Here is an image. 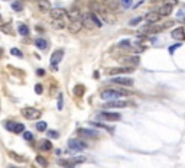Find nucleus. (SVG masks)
Returning a JSON list of instances; mask_svg holds the SVG:
<instances>
[{
	"instance_id": "nucleus-44",
	"label": "nucleus",
	"mask_w": 185,
	"mask_h": 168,
	"mask_svg": "<svg viewBox=\"0 0 185 168\" xmlns=\"http://www.w3.org/2000/svg\"><path fill=\"white\" fill-rule=\"evenodd\" d=\"M58 109H62V94H59V100H58Z\"/></svg>"
},
{
	"instance_id": "nucleus-4",
	"label": "nucleus",
	"mask_w": 185,
	"mask_h": 168,
	"mask_svg": "<svg viewBox=\"0 0 185 168\" xmlns=\"http://www.w3.org/2000/svg\"><path fill=\"white\" fill-rule=\"evenodd\" d=\"M100 119H104V120H109V122H117L121 119L120 113H116V112H101L98 114Z\"/></svg>"
},
{
	"instance_id": "nucleus-11",
	"label": "nucleus",
	"mask_w": 185,
	"mask_h": 168,
	"mask_svg": "<svg viewBox=\"0 0 185 168\" xmlns=\"http://www.w3.org/2000/svg\"><path fill=\"white\" fill-rule=\"evenodd\" d=\"M101 3L110 12H116V10L120 7V1L119 0H101Z\"/></svg>"
},
{
	"instance_id": "nucleus-48",
	"label": "nucleus",
	"mask_w": 185,
	"mask_h": 168,
	"mask_svg": "<svg viewBox=\"0 0 185 168\" xmlns=\"http://www.w3.org/2000/svg\"><path fill=\"white\" fill-rule=\"evenodd\" d=\"M32 168H35V167H32Z\"/></svg>"
},
{
	"instance_id": "nucleus-3",
	"label": "nucleus",
	"mask_w": 185,
	"mask_h": 168,
	"mask_svg": "<svg viewBox=\"0 0 185 168\" xmlns=\"http://www.w3.org/2000/svg\"><path fill=\"white\" fill-rule=\"evenodd\" d=\"M62 56H64V49H58L51 55V68L54 71L58 70V64L62 61Z\"/></svg>"
},
{
	"instance_id": "nucleus-2",
	"label": "nucleus",
	"mask_w": 185,
	"mask_h": 168,
	"mask_svg": "<svg viewBox=\"0 0 185 168\" xmlns=\"http://www.w3.org/2000/svg\"><path fill=\"white\" fill-rule=\"evenodd\" d=\"M22 114L29 120H35V119L41 117V110H38L35 107H25V109H22Z\"/></svg>"
},
{
	"instance_id": "nucleus-1",
	"label": "nucleus",
	"mask_w": 185,
	"mask_h": 168,
	"mask_svg": "<svg viewBox=\"0 0 185 168\" xmlns=\"http://www.w3.org/2000/svg\"><path fill=\"white\" fill-rule=\"evenodd\" d=\"M126 91H121V90H114V88H107V90H104L101 91V97L103 100H106V102H113V100H119L121 96H124Z\"/></svg>"
},
{
	"instance_id": "nucleus-38",
	"label": "nucleus",
	"mask_w": 185,
	"mask_h": 168,
	"mask_svg": "<svg viewBox=\"0 0 185 168\" xmlns=\"http://www.w3.org/2000/svg\"><path fill=\"white\" fill-rule=\"evenodd\" d=\"M35 91H36L38 94H42V91H44V87H42V84H35Z\"/></svg>"
},
{
	"instance_id": "nucleus-41",
	"label": "nucleus",
	"mask_w": 185,
	"mask_h": 168,
	"mask_svg": "<svg viewBox=\"0 0 185 168\" xmlns=\"http://www.w3.org/2000/svg\"><path fill=\"white\" fill-rule=\"evenodd\" d=\"M119 47H130V41H127V39L121 41L120 44H119Z\"/></svg>"
},
{
	"instance_id": "nucleus-46",
	"label": "nucleus",
	"mask_w": 185,
	"mask_h": 168,
	"mask_svg": "<svg viewBox=\"0 0 185 168\" xmlns=\"http://www.w3.org/2000/svg\"><path fill=\"white\" fill-rule=\"evenodd\" d=\"M68 168H74V167H73V165H70V167H68Z\"/></svg>"
},
{
	"instance_id": "nucleus-21",
	"label": "nucleus",
	"mask_w": 185,
	"mask_h": 168,
	"mask_svg": "<svg viewBox=\"0 0 185 168\" xmlns=\"http://www.w3.org/2000/svg\"><path fill=\"white\" fill-rule=\"evenodd\" d=\"M39 148L42 151H49V149H52V143L48 139H42L39 142Z\"/></svg>"
},
{
	"instance_id": "nucleus-7",
	"label": "nucleus",
	"mask_w": 185,
	"mask_h": 168,
	"mask_svg": "<svg viewBox=\"0 0 185 168\" xmlns=\"http://www.w3.org/2000/svg\"><path fill=\"white\" fill-rule=\"evenodd\" d=\"M111 83L126 85V87H132L133 85V78H130V77H114V78H111Z\"/></svg>"
},
{
	"instance_id": "nucleus-34",
	"label": "nucleus",
	"mask_w": 185,
	"mask_h": 168,
	"mask_svg": "<svg viewBox=\"0 0 185 168\" xmlns=\"http://www.w3.org/2000/svg\"><path fill=\"white\" fill-rule=\"evenodd\" d=\"M119 1L121 3V6H123V7H126V9L132 6V0H119Z\"/></svg>"
},
{
	"instance_id": "nucleus-25",
	"label": "nucleus",
	"mask_w": 185,
	"mask_h": 168,
	"mask_svg": "<svg viewBox=\"0 0 185 168\" xmlns=\"http://www.w3.org/2000/svg\"><path fill=\"white\" fill-rule=\"evenodd\" d=\"M90 15H91V19H92V22H94V25H95V28H101L103 26V22L101 20H100V19H98V16H97V15H95V13H90Z\"/></svg>"
},
{
	"instance_id": "nucleus-18",
	"label": "nucleus",
	"mask_w": 185,
	"mask_h": 168,
	"mask_svg": "<svg viewBox=\"0 0 185 168\" xmlns=\"http://www.w3.org/2000/svg\"><path fill=\"white\" fill-rule=\"evenodd\" d=\"M126 106H127V102H123V100H113L106 104V107H126Z\"/></svg>"
},
{
	"instance_id": "nucleus-13",
	"label": "nucleus",
	"mask_w": 185,
	"mask_h": 168,
	"mask_svg": "<svg viewBox=\"0 0 185 168\" xmlns=\"http://www.w3.org/2000/svg\"><path fill=\"white\" fill-rule=\"evenodd\" d=\"M67 16L70 18L71 22H74V20H81V18H83V13H81V10H80V9L74 7V9H71L68 13H67Z\"/></svg>"
},
{
	"instance_id": "nucleus-28",
	"label": "nucleus",
	"mask_w": 185,
	"mask_h": 168,
	"mask_svg": "<svg viewBox=\"0 0 185 168\" xmlns=\"http://www.w3.org/2000/svg\"><path fill=\"white\" fill-rule=\"evenodd\" d=\"M9 157H10V158H13L15 161H18V162H22V161H25V158H23V157H19L16 152H12V151L9 152Z\"/></svg>"
},
{
	"instance_id": "nucleus-16",
	"label": "nucleus",
	"mask_w": 185,
	"mask_h": 168,
	"mask_svg": "<svg viewBox=\"0 0 185 168\" xmlns=\"http://www.w3.org/2000/svg\"><path fill=\"white\" fill-rule=\"evenodd\" d=\"M159 19H161V16H159V13H158V12H150V13H148V15L145 16V20L148 22L149 25H152V23H156Z\"/></svg>"
},
{
	"instance_id": "nucleus-14",
	"label": "nucleus",
	"mask_w": 185,
	"mask_h": 168,
	"mask_svg": "<svg viewBox=\"0 0 185 168\" xmlns=\"http://www.w3.org/2000/svg\"><path fill=\"white\" fill-rule=\"evenodd\" d=\"M132 71H133L132 67H120V68H110L107 74L117 75V74H123V73H132Z\"/></svg>"
},
{
	"instance_id": "nucleus-20",
	"label": "nucleus",
	"mask_w": 185,
	"mask_h": 168,
	"mask_svg": "<svg viewBox=\"0 0 185 168\" xmlns=\"http://www.w3.org/2000/svg\"><path fill=\"white\" fill-rule=\"evenodd\" d=\"M35 45H36L39 49L45 51L46 48H48V42H46V39H44V38H36V39H35Z\"/></svg>"
},
{
	"instance_id": "nucleus-43",
	"label": "nucleus",
	"mask_w": 185,
	"mask_h": 168,
	"mask_svg": "<svg viewBox=\"0 0 185 168\" xmlns=\"http://www.w3.org/2000/svg\"><path fill=\"white\" fill-rule=\"evenodd\" d=\"M176 48H179V44H176V45H172V47H169V54H174Z\"/></svg>"
},
{
	"instance_id": "nucleus-24",
	"label": "nucleus",
	"mask_w": 185,
	"mask_h": 168,
	"mask_svg": "<svg viewBox=\"0 0 185 168\" xmlns=\"http://www.w3.org/2000/svg\"><path fill=\"white\" fill-rule=\"evenodd\" d=\"M52 26L54 29H64L65 28V23L62 22V19H52Z\"/></svg>"
},
{
	"instance_id": "nucleus-5",
	"label": "nucleus",
	"mask_w": 185,
	"mask_h": 168,
	"mask_svg": "<svg viewBox=\"0 0 185 168\" xmlns=\"http://www.w3.org/2000/svg\"><path fill=\"white\" fill-rule=\"evenodd\" d=\"M68 148L71 151H74V152H81L85 148V143L78 139H71L68 140Z\"/></svg>"
},
{
	"instance_id": "nucleus-32",
	"label": "nucleus",
	"mask_w": 185,
	"mask_h": 168,
	"mask_svg": "<svg viewBox=\"0 0 185 168\" xmlns=\"http://www.w3.org/2000/svg\"><path fill=\"white\" fill-rule=\"evenodd\" d=\"M91 125L92 126H97V128H104V129H107V131L110 132H113V129H111V128H109V126H106V125H103V123H95V122H91Z\"/></svg>"
},
{
	"instance_id": "nucleus-45",
	"label": "nucleus",
	"mask_w": 185,
	"mask_h": 168,
	"mask_svg": "<svg viewBox=\"0 0 185 168\" xmlns=\"http://www.w3.org/2000/svg\"><path fill=\"white\" fill-rule=\"evenodd\" d=\"M36 74L39 75V77H44V75H45V70H42V68H39V70H38V71H36Z\"/></svg>"
},
{
	"instance_id": "nucleus-35",
	"label": "nucleus",
	"mask_w": 185,
	"mask_h": 168,
	"mask_svg": "<svg viewBox=\"0 0 185 168\" xmlns=\"http://www.w3.org/2000/svg\"><path fill=\"white\" fill-rule=\"evenodd\" d=\"M23 139H26V140H32L33 139V135L30 133V132H23Z\"/></svg>"
},
{
	"instance_id": "nucleus-12",
	"label": "nucleus",
	"mask_w": 185,
	"mask_h": 168,
	"mask_svg": "<svg viewBox=\"0 0 185 168\" xmlns=\"http://www.w3.org/2000/svg\"><path fill=\"white\" fill-rule=\"evenodd\" d=\"M81 22H83V26H84V28H87V29L95 28V25H94V22H92L91 15H90V13H84L83 18H81Z\"/></svg>"
},
{
	"instance_id": "nucleus-26",
	"label": "nucleus",
	"mask_w": 185,
	"mask_h": 168,
	"mask_svg": "<svg viewBox=\"0 0 185 168\" xmlns=\"http://www.w3.org/2000/svg\"><path fill=\"white\" fill-rule=\"evenodd\" d=\"M12 132H15V133H22V132H25V125H23V123H15Z\"/></svg>"
},
{
	"instance_id": "nucleus-36",
	"label": "nucleus",
	"mask_w": 185,
	"mask_h": 168,
	"mask_svg": "<svg viewBox=\"0 0 185 168\" xmlns=\"http://www.w3.org/2000/svg\"><path fill=\"white\" fill-rule=\"evenodd\" d=\"M46 133H48L49 138H58V136H59V133L56 131H46Z\"/></svg>"
},
{
	"instance_id": "nucleus-31",
	"label": "nucleus",
	"mask_w": 185,
	"mask_h": 168,
	"mask_svg": "<svg viewBox=\"0 0 185 168\" xmlns=\"http://www.w3.org/2000/svg\"><path fill=\"white\" fill-rule=\"evenodd\" d=\"M36 129L39 132H45L46 131V122H38V123H36Z\"/></svg>"
},
{
	"instance_id": "nucleus-29",
	"label": "nucleus",
	"mask_w": 185,
	"mask_h": 168,
	"mask_svg": "<svg viewBox=\"0 0 185 168\" xmlns=\"http://www.w3.org/2000/svg\"><path fill=\"white\" fill-rule=\"evenodd\" d=\"M12 9L16 10V12H20V10L23 9V3H20V1H15V3H12Z\"/></svg>"
},
{
	"instance_id": "nucleus-37",
	"label": "nucleus",
	"mask_w": 185,
	"mask_h": 168,
	"mask_svg": "<svg viewBox=\"0 0 185 168\" xmlns=\"http://www.w3.org/2000/svg\"><path fill=\"white\" fill-rule=\"evenodd\" d=\"M4 126H6V129H7V131H13V126H15V122H6V123H4Z\"/></svg>"
},
{
	"instance_id": "nucleus-15",
	"label": "nucleus",
	"mask_w": 185,
	"mask_h": 168,
	"mask_svg": "<svg viewBox=\"0 0 185 168\" xmlns=\"http://www.w3.org/2000/svg\"><path fill=\"white\" fill-rule=\"evenodd\" d=\"M171 36L174 38L175 41H184L185 39V30L184 28H176L171 32Z\"/></svg>"
},
{
	"instance_id": "nucleus-42",
	"label": "nucleus",
	"mask_w": 185,
	"mask_h": 168,
	"mask_svg": "<svg viewBox=\"0 0 185 168\" xmlns=\"http://www.w3.org/2000/svg\"><path fill=\"white\" fill-rule=\"evenodd\" d=\"M178 3V0H165V4H169V6H175Z\"/></svg>"
},
{
	"instance_id": "nucleus-17",
	"label": "nucleus",
	"mask_w": 185,
	"mask_h": 168,
	"mask_svg": "<svg viewBox=\"0 0 185 168\" xmlns=\"http://www.w3.org/2000/svg\"><path fill=\"white\" fill-rule=\"evenodd\" d=\"M171 12H172V6H169V4H164L158 10L159 16H168V15H171Z\"/></svg>"
},
{
	"instance_id": "nucleus-23",
	"label": "nucleus",
	"mask_w": 185,
	"mask_h": 168,
	"mask_svg": "<svg viewBox=\"0 0 185 168\" xmlns=\"http://www.w3.org/2000/svg\"><path fill=\"white\" fill-rule=\"evenodd\" d=\"M18 30H19V33H20L22 36H28L29 35V28L25 25V23H19Z\"/></svg>"
},
{
	"instance_id": "nucleus-19",
	"label": "nucleus",
	"mask_w": 185,
	"mask_h": 168,
	"mask_svg": "<svg viewBox=\"0 0 185 168\" xmlns=\"http://www.w3.org/2000/svg\"><path fill=\"white\" fill-rule=\"evenodd\" d=\"M38 7L42 12L51 10V3H49V0H38Z\"/></svg>"
},
{
	"instance_id": "nucleus-33",
	"label": "nucleus",
	"mask_w": 185,
	"mask_h": 168,
	"mask_svg": "<svg viewBox=\"0 0 185 168\" xmlns=\"http://www.w3.org/2000/svg\"><path fill=\"white\" fill-rule=\"evenodd\" d=\"M10 54H12V55H15V56H23V54L19 51L18 48H12V49H10Z\"/></svg>"
},
{
	"instance_id": "nucleus-9",
	"label": "nucleus",
	"mask_w": 185,
	"mask_h": 168,
	"mask_svg": "<svg viewBox=\"0 0 185 168\" xmlns=\"http://www.w3.org/2000/svg\"><path fill=\"white\" fill-rule=\"evenodd\" d=\"M83 22L81 20H74V22H70V25H68V30H70V33H74L77 35L81 29H83Z\"/></svg>"
},
{
	"instance_id": "nucleus-8",
	"label": "nucleus",
	"mask_w": 185,
	"mask_h": 168,
	"mask_svg": "<svg viewBox=\"0 0 185 168\" xmlns=\"http://www.w3.org/2000/svg\"><path fill=\"white\" fill-rule=\"evenodd\" d=\"M67 10L62 9V7H54V9L49 10V15L52 19H62L64 16H67Z\"/></svg>"
},
{
	"instance_id": "nucleus-40",
	"label": "nucleus",
	"mask_w": 185,
	"mask_h": 168,
	"mask_svg": "<svg viewBox=\"0 0 185 168\" xmlns=\"http://www.w3.org/2000/svg\"><path fill=\"white\" fill-rule=\"evenodd\" d=\"M84 161H85V158H84V157H75V158L73 159V162H74V164H78V162H84Z\"/></svg>"
},
{
	"instance_id": "nucleus-10",
	"label": "nucleus",
	"mask_w": 185,
	"mask_h": 168,
	"mask_svg": "<svg viewBox=\"0 0 185 168\" xmlns=\"http://www.w3.org/2000/svg\"><path fill=\"white\" fill-rule=\"evenodd\" d=\"M78 136L80 138H97L98 136V132L94 131V129H80L78 131Z\"/></svg>"
},
{
	"instance_id": "nucleus-6",
	"label": "nucleus",
	"mask_w": 185,
	"mask_h": 168,
	"mask_svg": "<svg viewBox=\"0 0 185 168\" xmlns=\"http://www.w3.org/2000/svg\"><path fill=\"white\" fill-rule=\"evenodd\" d=\"M120 62L124 67H132V68H133V67L139 65L140 59H139V56H123L120 59Z\"/></svg>"
},
{
	"instance_id": "nucleus-22",
	"label": "nucleus",
	"mask_w": 185,
	"mask_h": 168,
	"mask_svg": "<svg viewBox=\"0 0 185 168\" xmlns=\"http://www.w3.org/2000/svg\"><path fill=\"white\" fill-rule=\"evenodd\" d=\"M0 30H1L3 33H6V35H12V33H13V29H12V25H10V23H3V25H0Z\"/></svg>"
},
{
	"instance_id": "nucleus-47",
	"label": "nucleus",
	"mask_w": 185,
	"mask_h": 168,
	"mask_svg": "<svg viewBox=\"0 0 185 168\" xmlns=\"http://www.w3.org/2000/svg\"><path fill=\"white\" fill-rule=\"evenodd\" d=\"M32 1H35V0H32ZM36 1H38V0H36Z\"/></svg>"
},
{
	"instance_id": "nucleus-27",
	"label": "nucleus",
	"mask_w": 185,
	"mask_h": 168,
	"mask_svg": "<svg viewBox=\"0 0 185 168\" xmlns=\"http://www.w3.org/2000/svg\"><path fill=\"white\" fill-rule=\"evenodd\" d=\"M36 162L41 165V167H44V168L48 167V159L44 158L42 155H38V157H36Z\"/></svg>"
},
{
	"instance_id": "nucleus-39",
	"label": "nucleus",
	"mask_w": 185,
	"mask_h": 168,
	"mask_svg": "<svg viewBox=\"0 0 185 168\" xmlns=\"http://www.w3.org/2000/svg\"><path fill=\"white\" fill-rule=\"evenodd\" d=\"M142 19H143V18H135V19H132V20H130V25H132V26H133V25H138V23H140V22H142Z\"/></svg>"
},
{
	"instance_id": "nucleus-30",
	"label": "nucleus",
	"mask_w": 185,
	"mask_h": 168,
	"mask_svg": "<svg viewBox=\"0 0 185 168\" xmlns=\"http://www.w3.org/2000/svg\"><path fill=\"white\" fill-rule=\"evenodd\" d=\"M83 93H84V87H83V85H81V84L75 85V87H74V94H75V96H81Z\"/></svg>"
}]
</instances>
